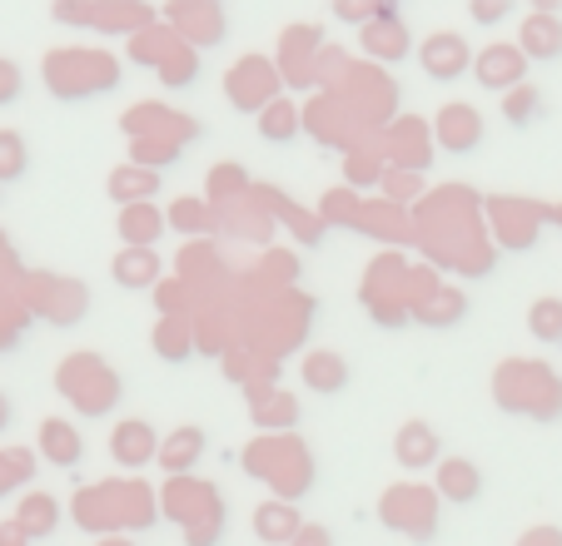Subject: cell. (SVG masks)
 I'll return each instance as SVG.
<instances>
[{
  "label": "cell",
  "instance_id": "cell-1",
  "mask_svg": "<svg viewBox=\"0 0 562 546\" xmlns=\"http://www.w3.org/2000/svg\"><path fill=\"white\" fill-rule=\"evenodd\" d=\"M45 84L65 105H80V100L110 95L120 84V60L105 50H50L45 60Z\"/></svg>",
  "mask_w": 562,
  "mask_h": 546
},
{
  "label": "cell",
  "instance_id": "cell-2",
  "mask_svg": "<svg viewBox=\"0 0 562 546\" xmlns=\"http://www.w3.org/2000/svg\"><path fill=\"white\" fill-rule=\"evenodd\" d=\"M279 84H284V75H279L274 60H265V55H245V60L224 75V100H229L239 115H259L269 100H279Z\"/></svg>",
  "mask_w": 562,
  "mask_h": 546
},
{
  "label": "cell",
  "instance_id": "cell-3",
  "mask_svg": "<svg viewBox=\"0 0 562 546\" xmlns=\"http://www.w3.org/2000/svg\"><path fill=\"white\" fill-rule=\"evenodd\" d=\"M165 25L180 35L194 50H214L229 35V15H224V0H170L165 5Z\"/></svg>",
  "mask_w": 562,
  "mask_h": 546
},
{
  "label": "cell",
  "instance_id": "cell-4",
  "mask_svg": "<svg viewBox=\"0 0 562 546\" xmlns=\"http://www.w3.org/2000/svg\"><path fill=\"white\" fill-rule=\"evenodd\" d=\"M428 129H434V145L443 149V155H458V159L477 155L483 139H488V120L477 115V105H468V100H448Z\"/></svg>",
  "mask_w": 562,
  "mask_h": 546
},
{
  "label": "cell",
  "instance_id": "cell-5",
  "mask_svg": "<svg viewBox=\"0 0 562 546\" xmlns=\"http://www.w3.org/2000/svg\"><path fill=\"white\" fill-rule=\"evenodd\" d=\"M473 60H477L473 45L458 31H434L428 41H418V65H424V75L438 84H458L463 75H473Z\"/></svg>",
  "mask_w": 562,
  "mask_h": 546
},
{
  "label": "cell",
  "instance_id": "cell-6",
  "mask_svg": "<svg viewBox=\"0 0 562 546\" xmlns=\"http://www.w3.org/2000/svg\"><path fill=\"white\" fill-rule=\"evenodd\" d=\"M359 45L373 65H404L418 50L414 31H408L404 11H379L369 25H359Z\"/></svg>",
  "mask_w": 562,
  "mask_h": 546
},
{
  "label": "cell",
  "instance_id": "cell-7",
  "mask_svg": "<svg viewBox=\"0 0 562 546\" xmlns=\"http://www.w3.org/2000/svg\"><path fill=\"white\" fill-rule=\"evenodd\" d=\"M528 55H522L518 41H493L477 50L473 60V80L483 84V90H498V95H508V90H518L522 80H528Z\"/></svg>",
  "mask_w": 562,
  "mask_h": 546
},
{
  "label": "cell",
  "instance_id": "cell-8",
  "mask_svg": "<svg viewBox=\"0 0 562 546\" xmlns=\"http://www.w3.org/2000/svg\"><path fill=\"white\" fill-rule=\"evenodd\" d=\"M518 45L532 65H558L562 60V15L528 11L518 25Z\"/></svg>",
  "mask_w": 562,
  "mask_h": 546
},
{
  "label": "cell",
  "instance_id": "cell-9",
  "mask_svg": "<svg viewBox=\"0 0 562 546\" xmlns=\"http://www.w3.org/2000/svg\"><path fill=\"white\" fill-rule=\"evenodd\" d=\"M159 25V11L149 0H95V31L100 35H139Z\"/></svg>",
  "mask_w": 562,
  "mask_h": 546
},
{
  "label": "cell",
  "instance_id": "cell-10",
  "mask_svg": "<svg viewBox=\"0 0 562 546\" xmlns=\"http://www.w3.org/2000/svg\"><path fill=\"white\" fill-rule=\"evenodd\" d=\"M110 452H115L120 467H145V463H155L159 457V437H155L149 422L130 418V422H120V428L110 432Z\"/></svg>",
  "mask_w": 562,
  "mask_h": 546
},
{
  "label": "cell",
  "instance_id": "cell-11",
  "mask_svg": "<svg viewBox=\"0 0 562 546\" xmlns=\"http://www.w3.org/2000/svg\"><path fill=\"white\" fill-rule=\"evenodd\" d=\"M393 457H398V467H408V473H424V467L438 463V432L428 428V422H404L398 428V437H393Z\"/></svg>",
  "mask_w": 562,
  "mask_h": 546
},
{
  "label": "cell",
  "instance_id": "cell-12",
  "mask_svg": "<svg viewBox=\"0 0 562 546\" xmlns=\"http://www.w3.org/2000/svg\"><path fill=\"white\" fill-rule=\"evenodd\" d=\"M41 457L50 467H65V473H70V467L86 463V442H80V432H75L65 418H45L41 422Z\"/></svg>",
  "mask_w": 562,
  "mask_h": 546
},
{
  "label": "cell",
  "instance_id": "cell-13",
  "mask_svg": "<svg viewBox=\"0 0 562 546\" xmlns=\"http://www.w3.org/2000/svg\"><path fill=\"white\" fill-rule=\"evenodd\" d=\"M255 125H259V139H265V145H294V139L304 135V110H299L289 95H279L259 110Z\"/></svg>",
  "mask_w": 562,
  "mask_h": 546
},
{
  "label": "cell",
  "instance_id": "cell-14",
  "mask_svg": "<svg viewBox=\"0 0 562 546\" xmlns=\"http://www.w3.org/2000/svg\"><path fill=\"white\" fill-rule=\"evenodd\" d=\"M110 273H115L120 288H155L159 284V253L145 249V243H125V249L115 253V263H110Z\"/></svg>",
  "mask_w": 562,
  "mask_h": 546
},
{
  "label": "cell",
  "instance_id": "cell-15",
  "mask_svg": "<svg viewBox=\"0 0 562 546\" xmlns=\"http://www.w3.org/2000/svg\"><path fill=\"white\" fill-rule=\"evenodd\" d=\"M438 497L453 507H468L483 497V473H477L468 457H448V463H438Z\"/></svg>",
  "mask_w": 562,
  "mask_h": 546
},
{
  "label": "cell",
  "instance_id": "cell-16",
  "mask_svg": "<svg viewBox=\"0 0 562 546\" xmlns=\"http://www.w3.org/2000/svg\"><path fill=\"white\" fill-rule=\"evenodd\" d=\"M115 229H120V243H145V249H155L159 234L170 229V214H159L155 204H125Z\"/></svg>",
  "mask_w": 562,
  "mask_h": 546
},
{
  "label": "cell",
  "instance_id": "cell-17",
  "mask_svg": "<svg viewBox=\"0 0 562 546\" xmlns=\"http://www.w3.org/2000/svg\"><path fill=\"white\" fill-rule=\"evenodd\" d=\"M159 190V169L149 164H120L115 174H110V200L125 209V204H149Z\"/></svg>",
  "mask_w": 562,
  "mask_h": 546
},
{
  "label": "cell",
  "instance_id": "cell-18",
  "mask_svg": "<svg viewBox=\"0 0 562 546\" xmlns=\"http://www.w3.org/2000/svg\"><path fill=\"white\" fill-rule=\"evenodd\" d=\"M304 388L308 393H344L349 388V363H344L339 353H329V348H318V353L304 357Z\"/></svg>",
  "mask_w": 562,
  "mask_h": 546
},
{
  "label": "cell",
  "instance_id": "cell-19",
  "mask_svg": "<svg viewBox=\"0 0 562 546\" xmlns=\"http://www.w3.org/2000/svg\"><path fill=\"white\" fill-rule=\"evenodd\" d=\"M155 353L165 357V363H190L194 353V333L184 318H159L155 323Z\"/></svg>",
  "mask_w": 562,
  "mask_h": 546
},
{
  "label": "cell",
  "instance_id": "cell-20",
  "mask_svg": "<svg viewBox=\"0 0 562 546\" xmlns=\"http://www.w3.org/2000/svg\"><path fill=\"white\" fill-rule=\"evenodd\" d=\"M255 532L265 536V542H294L299 532H304V526H299V512L294 507H259L255 512Z\"/></svg>",
  "mask_w": 562,
  "mask_h": 546
},
{
  "label": "cell",
  "instance_id": "cell-21",
  "mask_svg": "<svg viewBox=\"0 0 562 546\" xmlns=\"http://www.w3.org/2000/svg\"><path fill=\"white\" fill-rule=\"evenodd\" d=\"M31 169V149H25L21 129H0V184H15Z\"/></svg>",
  "mask_w": 562,
  "mask_h": 546
},
{
  "label": "cell",
  "instance_id": "cell-22",
  "mask_svg": "<svg viewBox=\"0 0 562 546\" xmlns=\"http://www.w3.org/2000/svg\"><path fill=\"white\" fill-rule=\"evenodd\" d=\"M55 522H60V507H55V497H25L21 516H15V526H21L25 536H50Z\"/></svg>",
  "mask_w": 562,
  "mask_h": 546
},
{
  "label": "cell",
  "instance_id": "cell-23",
  "mask_svg": "<svg viewBox=\"0 0 562 546\" xmlns=\"http://www.w3.org/2000/svg\"><path fill=\"white\" fill-rule=\"evenodd\" d=\"M528 333L538 343H562V298H538L528 308Z\"/></svg>",
  "mask_w": 562,
  "mask_h": 546
},
{
  "label": "cell",
  "instance_id": "cell-24",
  "mask_svg": "<svg viewBox=\"0 0 562 546\" xmlns=\"http://www.w3.org/2000/svg\"><path fill=\"white\" fill-rule=\"evenodd\" d=\"M542 115V95L538 90H532L528 80L518 84V90H508V95H503V120H508L513 129H522V125H532V120Z\"/></svg>",
  "mask_w": 562,
  "mask_h": 546
},
{
  "label": "cell",
  "instance_id": "cell-25",
  "mask_svg": "<svg viewBox=\"0 0 562 546\" xmlns=\"http://www.w3.org/2000/svg\"><path fill=\"white\" fill-rule=\"evenodd\" d=\"M170 224L180 234H214V209L200 200H175L170 204Z\"/></svg>",
  "mask_w": 562,
  "mask_h": 546
},
{
  "label": "cell",
  "instance_id": "cell-26",
  "mask_svg": "<svg viewBox=\"0 0 562 546\" xmlns=\"http://www.w3.org/2000/svg\"><path fill=\"white\" fill-rule=\"evenodd\" d=\"M200 447H204V432H200V428H180V432L170 437V447H159V463L180 473V467L190 463V457H194Z\"/></svg>",
  "mask_w": 562,
  "mask_h": 546
},
{
  "label": "cell",
  "instance_id": "cell-27",
  "mask_svg": "<svg viewBox=\"0 0 562 546\" xmlns=\"http://www.w3.org/2000/svg\"><path fill=\"white\" fill-rule=\"evenodd\" d=\"M463 314H468V298L458 294V288H443V294H438L434 304L424 308V323H434V328H453Z\"/></svg>",
  "mask_w": 562,
  "mask_h": 546
},
{
  "label": "cell",
  "instance_id": "cell-28",
  "mask_svg": "<svg viewBox=\"0 0 562 546\" xmlns=\"http://www.w3.org/2000/svg\"><path fill=\"white\" fill-rule=\"evenodd\" d=\"M55 25H70V31H86L95 25V0H50Z\"/></svg>",
  "mask_w": 562,
  "mask_h": 546
},
{
  "label": "cell",
  "instance_id": "cell-29",
  "mask_svg": "<svg viewBox=\"0 0 562 546\" xmlns=\"http://www.w3.org/2000/svg\"><path fill=\"white\" fill-rule=\"evenodd\" d=\"M329 11H334V21H344V25H353V31H359V25H369L373 15L383 11L379 0H329Z\"/></svg>",
  "mask_w": 562,
  "mask_h": 546
},
{
  "label": "cell",
  "instance_id": "cell-30",
  "mask_svg": "<svg viewBox=\"0 0 562 546\" xmlns=\"http://www.w3.org/2000/svg\"><path fill=\"white\" fill-rule=\"evenodd\" d=\"M21 95H25V70L15 60H5V55H0V110L21 105Z\"/></svg>",
  "mask_w": 562,
  "mask_h": 546
},
{
  "label": "cell",
  "instance_id": "cell-31",
  "mask_svg": "<svg viewBox=\"0 0 562 546\" xmlns=\"http://www.w3.org/2000/svg\"><path fill=\"white\" fill-rule=\"evenodd\" d=\"M513 5H518V0H468V15L493 31V25H503L513 15Z\"/></svg>",
  "mask_w": 562,
  "mask_h": 546
},
{
  "label": "cell",
  "instance_id": "cell-32",
  "mask_svg": "<svg viewBox=\"0 0 562 546\" xmlns=\"http://www.w3.org/2000/svg\"><path fill=\"white\" fill-rule=\"evenodd\" d=\"M373 179H379V164H373V159H359V155H353V159H349V184H353V190H359V184H373Z\"/></svg>",
  "mask_w": 562,
  "mask_h": 546
},
{
  "label": "cell",
  "instance_id": "cell-33",
  "mask_svg": "<svg viewBox=\"0 0 562 546\" xmlns=\"http://www.w3.org/2000/svg\"><path fill=\"white\" fill-rule=\"evenodd\" d=\"M294 542H299V546H334V536H329V532H314V526H304Z\"/></svg>",
  "mask_w": 562,
  "mask_h": 546
},
{
  "label": "cell",
  "instance_id": "cell-34",
  "mask_svg": "<svg viewBox=\"0 0 562 546\" xmlns=\"http://www.w3.org/2000/svg\"><path fill=\"white\" fill-rule=\"evenodd\" d=\"M25 542H31V536H25V532H21V526H15V522L5 526V532H0V546H25Z\"/></svg>",
  "mask_w": 562,
  "mask_h": 546
},
{
  "label": "cell",
  "instance_id": "cell-35",
  "mask_svg": "<svg viewBox=\"0 0 562 546\" xmlns=\"http://www.w3.org/2000/svg\"><path fill=\"white\" fill-rule=\"evenodd\" d=\"M528 11H548V15H562V0H522Z\"/></svg>",
  "mask_w": 562,
  "mask_h": 546
},
{
  "label": "cell",
  "instance_id": "cell-36",
  "mask_svg": "<svg viewBox=\"0 0 562 546\" xmlns=\"http://www.w3.org/2000/svg\"><path fill=\"white\" fill-rule=\"evenodd\" d=\"M11 422V402H5V393H0V428Z\"/></svg>",
  "mask_w": 562,
  "mask_h": 546
},
{
  "label": "cell",
  "instance_id": "cell-37",
  "mask_svg": "<svg viewBox=\"0 0 562 546\" xmlns=\"http://www.w3.org/2000/svg\"><path fill=\"white\" fill-rule=\"evenodd\" d=\"M383 11H404V0H379Z\"/></svg>",
  "mask_w": 562,
  "mask_h": 546
},
{
  "label": "cell",
  "instance_id": "cell-38",
  "mask_svg": "<svg viewBox=\"0 0 562 546\" xmlns=\"http://www.w3.org/2000/svg\"><path fill=\"white\" fill-rule=\"evenodd\" d=\"M552 224H558V229H562V209H552Z\"/></svg>",
  "mask_w": 562,
  "mask_h": 546
},
{
  "label": "cell",
  "instance_id": "cell-39",
  "mask_svg": "<svg viewBox=\"0 0 562 546\" xmlns=\"http://www.w3.org/2000/svg\"><path fill=\"white\" fill-rule=\"evenodd\" d=\"M110 546H130V542H110Z\"/></svg>",
  "mask_w": 562,
  "mask_h": 546
},
{
  "label": "cell",
  "instance_id": "cell-40",
  "mask_svg": "<svg viewBox=\"0 0 562 546\" xmlns=\"http://www.w3.org/2000/svg\"><path fill=\"white\" fill-rule=\"evenodd\" d=\"M0 190H5V184H0Z\"/></svg>",
  "mask_w": 562,
  "mask_h": 546
}]
</instances>
